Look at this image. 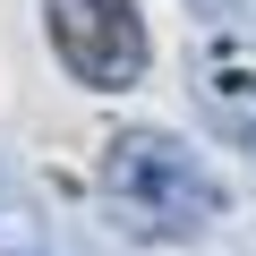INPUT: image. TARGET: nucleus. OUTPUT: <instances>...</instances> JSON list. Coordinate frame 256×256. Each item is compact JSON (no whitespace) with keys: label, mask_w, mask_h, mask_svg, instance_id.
Instances as JSON below:
<instances>
[{"label":"nucleus","mask_w":256,"mask_h":256,"mask_svg":"<svg viewBox=\"0 0 256 256\" xmlns=\"http://www.w3.org/2000/svg\"><path fill=\"white\" fill-rule=\"evenodd\" d=\"M102 196L137 239H196L222 222V180L162 128H120L102 146Z\"/></svg>","instance_id":"obj_1"},{"label":"nucleus","mask_w":256,"mask_h":256,"mask_svg":"<svg viewBox=\"0 0 256 256\" xmlns=\"http://www.w3.org/2000/svg\"><path fill=\"white\" fill-rule=\"evenodd\" d=\"M43 34L60 68L94 94H128L154 60V34L137 18V0H43Z\"/></svg>","instance_id":"obj_2"}]
</instances>
